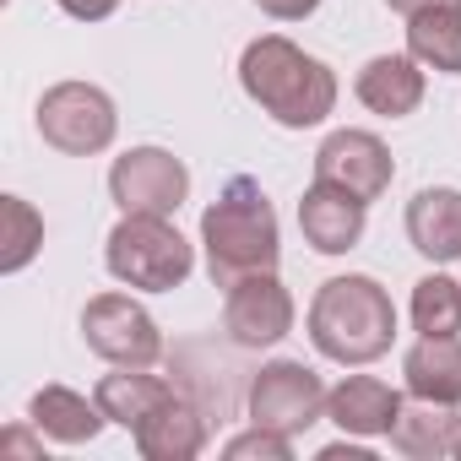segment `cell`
Segmentation results:
<instances>
[{
  "label": "cell",
  "mask_w": 461,
  "mask_h": 461,
  "mask_svg": "<svg viewBox=\"0 0 461 461\" xmlns=\"http://www.w3.org/2000/svg\"><path fill=\"white\" fill-rule=\"evenodd\" d=\"M201 245H206V272L217 288H234L240 277L277 272L283 256V228L256 179H228L217 201L201 212Z\"/></svg>",
  "instance_id": "1"
},
{
  "label": "cell",
  "mask_w": 461,
  "mask_h": 461,
  "mask_svg": "<svg viewBox=\"0 0 461 461\" xmlns=\"http://www.w3.org/2000/svg\"><path fill=\"white\" fill-rule=\"evenodd\" d=\"M240 82L245 93L288 131H310L337 109V77L326 60L304 55L283 33H261L240 55Z\"/></svg>",
  "instance_id": "2"
},
{
  "label": "cell",
  "mask_w": 461,
  "mask_h": 461,
  "mask_svg": "<svg viewBox=\"0 0 461 461\" xmlns=\"http://www.w3.org/2000/svg\"><path fill=\"white\" fill-rule=\"evenodd\" d=\"M310 342L321 358L331 364H375L391 353L396 342V304L391 294L364 277V272H348V277H326L310 299Z\"/></svg>",
  "instance_id": "3"
},
{
  "label": "cell",
  "mask_w": 461,
  "mask_h": 461,
  "mask_svg": "<svg viewBox=\"0 0 461 461\" xmlns=\"http://www.w3.org/2000/svg\"><path fill=\"white\" fill-rule=\"evenodd\" d=\"M104 261L114 283L141 288V294H174L195 272V250L168 217H131V212L109 228Z\"/></svg>",
  "instance_id": "4"
},
{
  "label": "cell",
  "mask_w": 461,
  "mask_h": 461,
  "mask_svg": "<svg viewBox=\"0 0 461 461\" xmlns=\"http://www.w3.org/2000/svg\"><path fill=\"white\" fill-rule=\"evenodd\" d=\"M39 136L66 152V158H93L114 141L120 131V114H114V98L93 82H55L44 98H39Z\"/></svg>",
  "instance_id": "5"
},
{
  "label": "cell",
  "mask_w": 461,
  "mask_h": 461,
  "mask_svg": "<svg viewBox=\"0 0 461 461\" xmlns=\"http://www.w3.org/2000/svg\"><path fill=\"white\" fill-rule=\"evenodd\" d=\"M326 418V385L299 358H272L250 380V423H267L277 434H304Z\"/></svg>",
  "instance_id": "6"
},
{
  "label": "cell",
  "mask_w": 461,
  "mask_h": 461,
  "mask_svg": "<svg viewBox=\"0 0 461 461\" xmlns=\"http://www.w3.org/2000/svg\"><path fill=\"white\" fill-rule=\"evenodd\" d=\"M109 195L131 217H174L190 195V168L168 147H131L109 168Z\"/></svg>",
  "instance_id": "7"
},
{
  "label": "cell",
  "mask_w": 461,
  "mask_h": 461,
  "mask_svg": "<svg viewBox=\"0 0 461 461\" xmlns=\"http://www.w3.org/2000/svg\"><path fill=\"white\" fill-rule=\"evenodd\" d=\"M82 342L104 364L152 369L163 358V331H158V321L131 294H98V299H87V310H82Z\"/></svg>",
  "instance_id": "8"
},
{
  "label": "cell",
  "mask_w": 461,
  "mask_h": 461,
  "mask_svg": "<svg viewBox=\"0 0 461 461\" xmlns=\"http://www.w3.org/2000/svg\"><path fill=\"white\" fill-rule=\"evenodd\" d=\"M222 331L234 337V348H277L294 331V294L283 288V277L256 272L222 288Z\"/></svg>",
  "instance_id": "9"
},
{
  "label": "cell",
  "mask_w": 461,
  "mask_h": 461,
  "mask_svg": "<svg viewBox=\"0 0 461 461\" xmlns=\"http://www.w3.org/2000/svg\"><path fill=\"white\" fill-rule=\"evenodd\" d=\"M315 179L342 185L358 201H380L396 179V163H391V147L375 131H331L315 152Z\"/></svg>",
  "instance_id": "10"
},
{
  "label": "cell",
  "mask_w": 461,
  "mask_h": 461,
  "mask_svg": "<svg viewBox=\"0 0 461 461\" xmlns=\"http://www.w3.org/2000/svg\"><path fill=\"white\" fill-rule=\"evenodd\" d=\"M364 222H369V201H358L342 185L315 179L299 195V228H304V245L321 256H348L364 240Z\"/></svg>",
  "instance_id": "11"
},
{
  "label": "cell",
  "mask_w": 461,
  "mask_h": 461,
  "mask_svg": "<svg viewBox=\"0 0 461 461\" xmlns=\"http://www.w3.org/2000/svg\"><path fill=\"white\" fill-rule=\"evenodd\" d=\"M407 240L434 267L461 261V190L456 185H429L407 201Z\"/></svg>",
  "instance_id": "12"
},
{
  "label": "cell",
  "mask_w": 461,
  "mask_h": 461,
  "mask_svg": "<svg viewBox=\"0 0 461 461\" xmlns=\"http://www.w3.org/2000/svg\"><path fill=\"white\" fill-rule=\"evenodd\" d=\"M396 412H402V391L385 385V380H375V375H348L342 385L326 391V418H331L342 434H353V439L391 434Z\"/></svg>",
  "instance_id": "13"
},
{
  "label": "cell",
  "mask_w": 461,
  "mask_h": 461,
  "mask_svg": "<svg viewBox=\"0 0 461 461\" xmlns=\"http://www.w3.org/2000/svg\"><path fill=\"white\" fill-rule=\"evenodd\" d=\"M353 93L369 114L380 120H407L423 104V66L412 55H375L364 60V71L353 77Z\"/></svg>",
  "instance_id": "14"
},
{
  "label": "cell",
  "mask_w": 461,
  "mask_h": 461,
  "mask_svg": "<svg viewBox=\"0 0 461 461\" xmlns=\"http://www.w3.org/2000/svg\"><path fill=\"white\" fill-rule=\"evenodd\" d=\"M456 439H461V412L450 402H418L412 396V407L402 402V412L391 423V450L407 456V461L456 456Z\"/></svg>",
  "instance_id": "15"
},
{
  "label": "cell",
  "mask_w": 461,
  "mask_h": 461,
  "mask_svg": "<svg viewBox=\"0 0 461 461\" xmlns=\"http://www.w3.org/2000/svg\"><path fill=\"white\" fill-rule=\"evenodd\" d=\"M136 450L147 456V461H190V456H201V445H206V418L174 391L158 412H147L136 429Z\"/></svg>",
  "instance_id": "16"
},
{
  "label": "cell",
  "mask_w": 461,
  "mask_h": 461,
  "mask_svg": "<svg viewBox=\"0 0 461 461\" xmlns=\"http://www.w3.org/2000/svg\"><path fill=\"white\" fill-rule=\"evenodd\" d=\"M402 380L418 402L461 407V337H418L402 353Z\"/></svg>",
  "instance_id": "17"
},
{
  "label": "cell",
  "mask_w": 461,
  "mask_h": 461,
  "mask_svg": "<svg viewBox=\"0 0 461 461\" xmlns=\"http://www.w3.org/2000/svg\"><path fill=\"white\" fill-rule=\"evenodd\" d=\"M28 423H33L44 439H55V445H87V439H98V429H104L109 418H104V407H98L93 396H82V391H71V385H44V391H33V402H28Z\"/></svg>",
  "instance_id": "18"
},
{
  "label": "cell",
  "mask_w": 461,
  "mask_h": 461,
  "mask_svg": "<svg viewBox=\"0 0 461 461\" xmlns=\"http://www.w3.org/2000/svg\"><path fill=\"white\" fill-rule=\"evenodd\" d=\"M168 396H174V385H168L163 375L136 369V364H114V375H104V380L93 385V402H98L104 418L120 423V429H136V423H141L147 412H158Z\"/></svg>",
  "instance_id": "19"
},
{
  "label": "cell",
  "mask_w": 461,
  "mask_h": 461,
  "mask_svg": "<svg viewBox=\"0 0 461 461\" xmlns=\"http://www.w3.org/2000/svg\"><path fill=\"white\" fill-rule=\"evenodd\" d=\"M407 55L423 71L461 77V12L456 6H439V12L407 17Z\"/></svg>",
  "instance_id": "20"
},
{
  "label": "cell",
  "mask_w": 461,
  "mask_h": 461,
  "mask_svg": "<svg viewBox=\"0 0 461 461\" xmlns=\"http://www.w3.org/2000/svg\"><path fill=\"white\" fill-rule=\"evenodd\" d=\"M412 331L461 337V283L450 272H429L423 283H412Z\"/></svg>",
  "instance_id": "21"
},
{
  "label": "cell",
  "mask_w": 461,
  "mask_h": 461,
  "mask_svg": "<svg viewBox=\"0 0 461 461\" xmlns=\"http://www.w3.org/2000/svg\"><path fill=\"white\" fill-rule=\"evenodd\" d=\"M0 217H6V240H0V272H23L39 245H44V217L23 201V195H0Z\"/></svg>",
  "instance_id": "22"
},
{
  "label": "cell",
  "mask_w": 461,
  "mask_h": 461,
  "mask_svg": "<svg viewBox=\"0 0 461 461\" xmlns=\"http://www.w3.org/2000/svg\"><path fill=\"white\" fill-rule=\"evenodd\" d=\"M228 461H294V434H277L267 423H250L245 434H234L222 445Z\"/></svg>",
  "instance_id": "23"
},
{
  "label": "cell",
  "mask_w": 461,
  "mask_h": 461,
  "mask_svg": "<svg viewBox=\"0 0 461 461\" xmlns=\"http://www.w3.org/2000/svg\"><path fill=\"white\" fill-rule=\"evenodd\" d=\"M256 6L272 17V23H304L321 12V0H256Z\"/></svg>",
  "instance_id": "24"
},
{
  "label": "cell",
  "mask_w": 461,
  "mask_h": 461,
  "mask_svg": "<svg viewBox=\"0 0 461 461\" xmlns=\"http://www.w3.org/2000/svg\"><path fill=\"white\" fill-rule=\"evenodd\" d=\"M55 6H60L66 17H77V23H104V17L120 12V0H55Z\"/></svg>",
  "instance_id": "25"
},
{
  "label": "cell",
  "mask_w": 461,
  "mask_h": 461,
  "mask_svg": "<svg viewBox=\"0 0 461 461\" xmlns=\"http://www.w3.org/2000/svg\"><path fill=\"white\" fill-rule=\"evenodd\" d=\"M391 12H402V17H418V12H439V6H456L461 12V0H385Z\"/></svg>",
  "instance_id": "26"
},
{
  "label": "cell",
  "mask_w": 461,
  "mask_h": 461,
  "mask_svg": "<svg viewBox=\"0 0 461 461\" xmlns=\"http://www.w3.org/2000/svg\"><path fill=\"white\" fill-rule=\"evenodd\" d=\"M321 461H369V445H348V439H342V445H326Z\"/></svg>",
  "instance_id": "27"
},
{
  "label": "cell",
  "mask_w": 461,
  "mask_h": 461,
  "mask_svg": "<svg viewBox=\"0 0 461 461\" xmlns=\"http://www.w3.org/2000/svg\"><path fill=\"white\" fill-rule=\"evenodd\" d=\"M6 445H12V450H28V456H44V445H33L23 429H12V434H6Z\"/></svg>",
  "instance_id": "28"
},
{
  "label": "cell",
  "mask_w": 461,
  "mask_h": 461,
  "mask_svg": "<svg viewBox=\"0 0 461 461\" xmlns=\"http://www.w3.org/2000/svg\"><path fill=\"white\" fill-rule=\"evenodd\" d=\"M456 456H461V439H456Z\"/></svg>",
  "instance_id": "29"
}]
</instances>
